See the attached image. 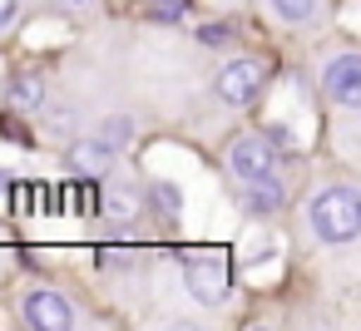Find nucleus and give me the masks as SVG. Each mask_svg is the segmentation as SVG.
<instances>
[{
  "mask_svg": "<svg viewBox=\"0 0 361 331\" xmlns=\"http://www.w3.org/2000/svg\"><path fill=\"white\" fill-rule=\"evenodd\" d=\"M312 218V232L322 242H356L361 237V193L356 188H322L307 208Z\"/></svg>",
  "mask_w": 361,
  "mask_h": 331,
  "instance_id": "f257e3e1",
  "label": "nucleus"
},
{
  "mask_svg": "<svg viewBox=\"0 0 361 331\" xmlns=\"http://www.w3.org/2000/svg\"><path fill=\"white\" fill-rule=\"evenodd\" d=\"M183 282H188L193 301L218 306V301L228 296V287H233V262H228V252H193L188 267H183Z\"/></svg>",
  "mask_w": 361,
  "mask_h": 331,
  "instance_id": "f03ea898",
  "label": "nucleus"
},
{
  "mask_svg": "<svg viewBox=\"0 0 361 331\" xmlns=\"http://www.w3.org/2000/svg\"><path fill=\"white\" fill-rule=\"evenodd\" d=\"M262 85H267L262 60H233L218 70V99H228V104H252L262 94Z\"/></svg>",
  "mask_w": 361,
  "mask_h": 331,
  "instance_id": "7ed1b4c3",
  "label": "nucleus"
},
{
  "mask_svg": "<svg viewBox=\"0 0 361 331\" xmlns=\"http://www.w3.org/2000/svg\"><path fill=\"white\" fill-rule=\"evenodd\" d=\"M322 89H326L331 104L356 109V104H361V55H336V60L322 70Z\"/></svg>",
  "mask_w": 361,
  "mask_h": 331,
  "instance_id": "20e7f679",
  "label": "nucleus"
},
{
  "mask_svg": "<svg viewBox=\"0 0 361 331\" xmlns=\"http://www.w3.org/2000/svg\"><path fill=\"white\" fill-rule=\"evenodd\" d=\"M25 321H30L35 331H70V326H75V306H70L60 292L40 287V292L25 296Z\"/></svg>",
  "mask_w": 361,
  "mask_h": 331,
  "instance_id": "39448f33",
  "label": "nucleus"
},
{
  "mask_svg": "<svg viewBox=\"0 0 361 331\" xmlns=\"http://www.w3.org/2000/svg\"><path fill=\"white\" fill-rule=\"evenodd\" d=\"M228 168H233L243 183H247V178H262V173L277 168V149H272L267 139H252V134H247V139H238V144L228 149Z\"/></svg>",
  "mask_w": 361,
  "mask_h": 331,
  "instance_id": "423d86ee",
  "label": "nucleus"
},
{
  "mask_svg": "<svg viewBox=\"0 0 361 331\" xmlns=\"http://www.w3.org/2000/svg\"><path fill=\"white\" fill-rule=\"evenodd\" d=\"M109 163H114V144H109V139H80V144L70 149V168L85 173V178L109 173Z\"/></svg>",
  "mask_w": 361,
  "mask_h": 331,
  "instance_id": "0eeeda50",
  "label": "nucleus"
},
{
  "mask_svg": "<svg viewBox=\"0 0 361 331\" xmlns=\"http://www.w3.org/2000/svg\"><path fill=\"white\" fill-rule=\"evenodd\" d=\"M282 203H287V193H282V183H277L272 173L247 178V208H252V213H277Z\"/></svg>",
  "mask_w": 361,
  "mask_h": 331,
  "instance_id": "6e6552de",
  "label": "nucleus"
},
{
  "mask_svg": "<svg viewBox=\"0 0 361 331\" xmlns=\"http://www.w3.org/2000/svg\"><path fill=\"white\" fill-rule=\"evenodd\" d=\"M40 99H45V80H40L35 70H25V75H16V80H11V104H16L20 114H35V109H40Z\"/></svg>",
  "mask_w": 361,
  "mask_h": 331,
  "instance_id": "1a4fd4ad",
  "label": "nucleus"
},
{
  "mask_svg": "<svg viewBox=\"0 0 361 331\" xmlns=\"http://www.w3.org/2000/svg\"><path fill=\"white\" fill-rule=\"evenodd\" d=\"M272 11H277L282 20H312L317 0H272Z\"/></svg>",
  "mask_w": 361,
  "mask_h": 331,
  "instance_id": "9d476101",
  "label": "nucleus"
},
{
  "mask_svg": "<svg viewBox=\"0 0 361 331\" xmlns=\"http://www.w3.org/2000/svg\"><path fill=\"white\" fill-rule=\"evenodd\" d=\"M109 218L119 213V218H134V198H124V193H104V203H99Z\"/></svg>",
  "mask_w": 361,
  "mask_h": 331,
  "instance_id": "9b49d317",
  "label": "nucleus"
},
{
  "mask_svg": "<svg viewBox=\"0 0 361 331\" xmlns=\"http://www.w3.org/2000/svg\"><path fill=\"white\" fill-rule=\"evenodd\" d=\"M129 134H134V124H129V119H109V124H104V139H109L114 149H119V144H129Z\"/></svg>",
  "mask_w": 361,
  "mask_h": 331,
  "instance_id": "f8f14e48",
  "label": "nucleus"
},
{
  "mask_svg": "<svg viewBox=\"0 0 361 331\" xmlns=\"http://www.w3.org/2000/svg\"><path fill=\"white\" fill-rule=\"evenodd\" d=\"M203 40H208V45H228V25H208Z\"/></svg>",
  "mask_w": 361,
  "mask_h": 331,
  "instance_id": "ddd939ff",
  "label": "nucleus"
},
{
  "mask_svg": "<svg viewBox=\"0 0 361 331\" xmlns=\"http://www.w3.org/2000/svg\"><path fill=\"white\" fill-rule=\"evenodd\" d=\"M16 20V0H0V30H6Z\"/></svg>",
  "mask_w": 361,
  "mask_h": 331,
  "instance_id": "4468645a",
  "label": "nucleus"
},
{
  "mask_svg": "<svg viewBox=\"0 0 361 331\" xmlns=\"http://www.w3.org/2000/svg\"><path fill=\"white\" fill-rule=\"evenodd\" d=\"M154 15H159V20H173V15H178V6H173V0H164V6H154Z\"/></svg>",
  "mask_w": 361,
  "mask_h": 331,
  "instance_id": "2eb2a0df",
  "label": "nucleus"
},
{
  "mask_svg": "<svg viewBox=\"0 0 361 331\" xmlns=\"http://www.w3.org/2000/svg\"><path fill=\"white\" fill-rule=\"evenodd\" d=\"M159 198H164L169 208H178V193H173V183H159Z\"/></svg>",
  "mask_w": 361,
  "mask_h": 331,
  "instance_id": "dca6fc26",
  "label": "nucleus"
},
{
  "mask_svg": "<svg viewBox=\"0 0 361 331\" xmlns=\"http://www.w3.org/2000/svg\"><path fill=\"white\" fill-rule=\"evenodd\" d=\"M55 6H85V0H55Z\"/></svg>",
  "mask_w": 361,
  "mask_h": 331,
  "instance_id": "f3484780",
  "label": "nucleus"
}]
</instances>
